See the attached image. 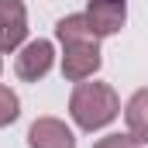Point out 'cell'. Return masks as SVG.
I'll use <instances>...</instances> for the list:
<instances>
[{
    "instance_id": "cell-1",
    "label": "cell",
    "mask_w": 148,
    "mask_h": 148,
    "mask_svg": "<svg viewBox=\"0 0 148 148\" xmlns=\"http://www.w3.org/2000/svg\"><path fill=\"white\" fill-rule=\"evenodd\" d=\"M69 114L83 131H100L121 114V100L107 83H76L69 97Z\"/></svg>"
},
{
    "instance_id": "cell-2",
    "label": "cell",
    "mask_w": 148,
    "mask_h": 148,
    "mask_svg": "<svg viewBox=\"0 0 148 148\" xmlns=\"http://www.w3.org/2000/svg\"><path fill=\"white\" fill-rule=\"evenodd\" d=\"M103 59H100V41H73V45H62V76L83 83L93 73H100Z\"/></svg>"
},
{
    "instance_id": "cell-3",
    "label": "cell",
    "mask_w": 148,
    "mask_h": 148,
    "mask_svg": "<svg viewBox=\"0 0 148 148\" xmlns=\"http://www.w3.org/2000/svg\"><path fill=\"white\" fill-rule=\"evenodd\" d=\"M52 62H55V48H52V41L35 38V41H28V45L21 48V55L14 59V73L21 76L24 83H38L41 76H48Z\"/></svg>"
},
{
    "instance_id": "cell-4",
    "label": "cell",
    "mask_w": 148,
    "mask_h": 148,
    "mask_svg": "<svg viewBox=\"0 0 148 148\" xmlns=\"http://www.w3.org/2000/svg\"><path fill=\"white\" fill-rule=\"evenodd\" d=\"M86 21H90V28L97 31V38L117 35V31L124 28V21H127V3H124V0H90Z\"/></svg>"
},
{
    "instance_id": "cell-5",
    "label": "cell",
    "mask_w": 148,
    "mask_h": 148,
    "mask_svg": "<svg viewBox=\"0 0 148 148\" xmlns=\"http://www.w3.org/2000/svg\"><path fill=\"white\" fill-rule=\"evenodd\" d=\"M28 35V10L21 0H0V52H14Z\"/></svg>"
},
{
    "instance_id": "cell-6",
    "label": "cell",
    "mask_w": 148,
    "mask_h": 148,
    "mask_svg": "<svg viewBox=\"0 0 148 148\" xmlns=\"http://www.w3.org/2000/svg\"><path fill=\"white\" fill-rule=\"evenodd\" d=\"M28 148H76V134L59 117H38L28 127Z\"/></svg>"
},
{
    "instance_id": "cell-7",
    "label": "cell",
    "mask_w": 148,
    "mask_h": 148,
    "mask_svg": "<svg viewBox=\"0 0 148 148\" xmlns=\"http://www.w3.org/2000/svg\"><path fill=\"white\" fill-rule=\"evenodd\" d=\"M124 117H127V134H134L138 145H148V86L127 100Z\"/></svg>"
},
{
    "instance_id": "cell-8",
    "label": "cell",
    "mask_w": 148,
    "mask_h": 148,
    "mask_svg": "<svg viewBox=\"0 0 148 148\" xmlns=\"http://www.w3.org/2000/svg\"><path fill=\"white\" fill-rule=\"evenodd\" d=\"M55 38H59L62 45H73V41H100L97 31L90 28L86 14H69V17H62V21L55 24Z\"/></svg>"
},
{
    "instance_id": "cell-9",
    "label": "cell",
    "mask_w": 148,
    "mask_h": 148,
    "mask_svg": "<svg viewBox=\"0 0 148 148\" xmlns=\"http://www.w3.org/2000/svg\"><path fill=\"white\" fill-rule=\"evenodd\" d=\"M17 117H21V100H17V93L0 83V127L14 124Z\"/></svg>"
},
{
    "instance_id": "cell-10",
    "label": "cell",
    "mask_w": 148,
    "mask_h": 148,
    "mask_svg": "<svg viewBox=\"0 0 148 148\" xmlns=\"http://www.w3.org/2000/svg\"><path fill=\"white\" fill-rule=\"evenodd\" d=\"M93 148H138V141H134V134H107Z\"/></svg>"
},
{
    "instance_id": "cell-11",
    "label": "cell",
    "mask_w": 148,
    "mask_h": 148,
    "mask_svg": "<svg viewBox=\"0 0 148 148\" xmlns=\"http://www.w3.org/2000/svg\"><path fill=\"white\" fill-rule=\"evenodd\" d=\"M0 66H3V62H0Z\"/></svg>"
}]
</instances>
